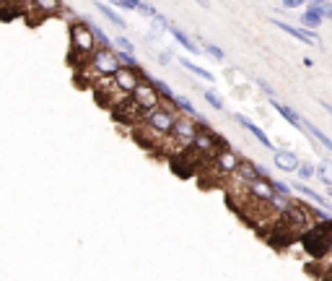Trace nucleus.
<instances>
[{"label": "nucleus", "mask_w": 332, "mask_h": 281, "mask_svg": "<svg viewBox=\"0 0 332 281\" xmlns=\"http://www.w3.org/2000/svg\"><path fill=\"white\" fill-rule=\"evenodd\" d=\"M319 104H322V107H324V109H327V112L332 115V104H329V102H319Z\"/></svg>", "instance_id": "nucleus-29"}, {"label": "nucleus", "mask_w": 332, "mask_h": 281, "mask_svg": "<svg viewBox=\"0 0 332 281\" xmlns=\"http://www.w3.org/2000/svg\"><path fill=\"white\" fill-rule=\"evenodd\" d=\"M130 99L143 109V112H148V109H153V107H158L161 104V99H158V94L153 91V86L148 84V76L140 70V84L135 86V91L130 94Z\"/></svg>", "instance_id": "nucleus-3"}, {"label": "nucleus", "mask_w": 332, "mask_h": 281, "mask_svg": "<svg viewBox=\"0 0 332 281\" xmlns=\"http://www.w3.org/2000/svg\"><path fill=\"white\" fill-rule=\"evenodd\" d=\"M112 45H114V47H119L117 52H128V55H133V52H135V45L130 42L128 36H114V39H112Z\"/></svg>", "instance_id": "nucleus-18"}, {"label": "nucleus", "mask_w": 332, "mask_h": 281, "mask_svg": "<svg viewBox=\"0 0 332 281\" xmlns=\"http://www.w3.org/2000/svg\"><path fill=\"white\" fill-rule=\"evenodd\" d=\"M296 175H299V182H306V180H312V177L317 175V167H314L312 162H299Z\"/></svg>", "instance_id": "nucleus-16"}, {"label": "nucleus", "mask_w": 332, "mask_h": 281, "mask_svg": "<svg viewBox=\"0 0 332 281\" xmlns=\"http://www.w3.org/2000/svg\"><path fill=\"white\" fill-rule=\"evenodd\" d=\"M202 97H205V102L211 104L213 109H223V99L216 94V89H205V91H202Z\"/></svg>", "instance_id": "nucleus-20"}, {"label": "nucleus", "mask_w": 332, "mask_h": 281, "mask_svg": "<svg viewBox=\"0 0 332 281\" xmlns=\"http://www.w3.org/2000/svg\"><path fill=\"white\" fill-rule=\"evenodd\" d=\"M80 70H89L96 78H112L117 70H119V60H117V52L114 50H104V47H96L94 55L89 58V63L83 65Z\"/></svg>", "instance_id": "nucleus-2"}, {"label": "nucleus", "mask_w": 332, "mask_h": 281, "mask_svg": "<svg viewBox=\"0 0 332 281\" xmlns=\"http://www.w3.org/2000/svg\"><path fill=\"white\" fill-rule=\"evenodd\" d=\"M211 159H213V167H216V172H218V175H226V177H229L231 172H236V167L241 164V156H239V154H236L229 143H226L223 148H218Z\"/></svg>", "instance_id": "nucleus-4"}, {"label": "nucleus", "mask_w": 332, "mask_h": 281, "mask_svg": "<svg viewBox=\"0 0 332 281\" xmlns=\"http://www.w3.org/2000/svg\"><path fill=\"white\" fill-rule=\"evenodd\" d=\"M270 182H273V190H275L278 195L294 198V190H291V185H285V182H280V180H270Z\"/></svg>", "instance_id": "nucleus-21"}, {"label": "nucleus", "mask_w": 332, "mask_h": 281, "mask_svg": "<svg viewBox=\"0 0 332 281\" xmlns=\"http://www.w3.org/2000/svg\"><path fill=\"white\" fill-rule=\"evenodd\" d=\"M309 3H317V6H322V3H327V0H309Z\"/></svg>", "instance_id": "nucleus-31"}, {"label": "nucleus", "mask_w": 332, "mask_h": 281, "mask_svg": "<svg viewBox=\"0 0 332 281\" xmlns=\"http://www.w3.org/2000/svg\"><path fill=\"white\" fill-rule=\"evenodd\" d=\"M138 13H143V16H148V18H156L158 16V11L151 6V3H146V0H140V6H138Z\"/></svg>", "instance_id": "nucleus-22"}, {"label": "nucleus", "mask_w": 332, "mask_h": 281, "mask_svg": "<svg viewBox=\"0 0 332 281\" xmlns=\"http://www.w3.org/2000/svg\"><path fill=\"white\" fill-rule=\"evenodd\" d=\"M301 130H306V136H309V138H314V141H317V146H322V148L332 151V138H329L327 133H322L314 123H309V120H301Z\"/></svg>", "instance_id": "nucleus-11"}, {"label": "nucleus", "mask_w": 332, "mask_h": 281, "mask_svg": "<svg viewBox=\"0 0 332 281\" xmlns=\"http://www.w3.org/2000/svg\"><path fill=\"white\" fill-rule=\"evenodd\" d=\"M158 63H161V65L172 63V52H169V50H166V52H161V55H158Z\"/></svg>", "instance_id": "nucleus-27"}, {"label": "nucleus", "mask_w": 332, "mask_h": 281, "mask_svg": "<svg viewBox=\"0 0 332 281\" xmlns=\"http://www.w3.org/2000/svg\"><path fill=\"white\" fill-rule=\"evenodd\" d=\"M234 120H236V123H239V125H244V128H246L249 133H252V136H255V138H257V141H260L262 146H265V148H270V151H275V146H273V141H270V136H267V133H265V130H262V128H260L257 123H252V120H249L246 115H234Z\"/></svg>", "instance_id": "nucleus-8"}, {"label": "nucleus", "mask_w": 332, "mask_h": 281, "mask_svg": "<svg viewBox=\"0 0 332 281\" xmlns=\"http://www.w3.org/2000/svg\"><path fill=\"white\" fill-rule=\"evenodd\" d=\"M273 26L280 29V31H285V34H291V36H296L299 42H304V45H317V42H319V36H317L314 31L296 29V26H291V24H285V21H280V18H273Z\"/></svg>", "instance_id": "nucleus-7"}, {"label": "nucleus", "mask_w": 332, "mask_h": 281, "mask_svg": "<svg viewBox=\"0 0 332 281\" xmlns=\"http://www.w3.org/2000/svg\"><path fill=\"white\" fill-rule=\"evenodd\" d=\"M317 177H319L324 185H332V162H329V159H324V162L317 167Z\"/></svg>", "instance_id": "nucleus-17"}, {"label": "nucleus", "mask_w": 332, "mask_h": 281, "mask_svg": "<svg viewBox=\"0 0 332 281\" xmlns=\"http://www.w3.org/2000/svg\"><path fill=\"white\" fill-rule=\"evenodd\" d=\"M26 6H31L34 11H39L42 16H57L63 13V0H29Z\"/></svg>", "instance_id": "nucleus-10"}, {"label": "nucleus", "mask_w": 332, "mask_h": 281, "mask_svg": "<svg viewBox=\"0 0 332 281\" xmlns=\"http://www.w3.org/2000/svg\"><path fill=\"white\" fill-rule=\"evenodd\" d=\"M255 84H257V86H260V89H262V91H265L267 97H270V99L275 97V89H273V86H270V84L265 81V78H255Z\"/></svg>", "instance_id": "nucleus-23"}, {"label": "nucleus", "mask_w": 332, "mask_h": 281, "mask_svg": "<svg viewBox=\"0 0 332 281\" xmlns=\"http://www.w3.org/2000/svg\"><path fill=\"white\" fill-rule=\"evenodd\" d=\"M94 8H96V11H99V13H101L107 21H112L117 29H128V24H125V18H122V16L114 11V8H109V6L104 3V0H96V3H94Z\"/></svg>", "instance_id": "nucleus-14"}, {"label": "nucleus", "mask_w": 332, "mask_h": 281, "mask_svg": "<svg viewBox=\"0 0 332 281\" xmlns=\"http://www.w3.org/2000/svg\"><path fill=\"white\" fill-rule=\"evenodd\" d=\"M273 162H275V167L280 172H288V175L299 170V156L294 151H288V148H275L273 151Z\"/></svg>", "instance_id": "nucleus-6"}, {"label": "nucleus", "mask_w": 332, "mask_h": 281, "mask_svg": "<svg viewBox=\"0 0 332 281\" xmlns=\"http://www.w3.org/2000/svg\"><path fill=\"white\" fill-rule=\"evenodd\" d=\"M200 50H202L205 55H211L213 60H218V63L226 58V55H223V50H221L218 45H213V42H202V47H200Z\"/></svg>", "instance_id": "nucleus-19"}, {"label": "nucleus", "mask_w": 332, "mask_h": 281, "mask_svg": "<svg viewBox=\"0 0 332 281\" xmlns=\"http://www.w3.org/2000/svg\"><path fill=\"white\" fill-rule=\"evenodd\" d=\"M270 107H273L275 112H280V117L285 120V123H291L294 128H299V130H301V117L296 115V109H291L288 104H283V102H275V99H270Z\"/></svg>", "instance_id": "nucleus-13"}, {"label": "nucleus", "mask_w": 332, "mask_h": 281, "mask_svg": "<svg viewBox=\"0 0 332 281\" xmlns=\"http://www.w3.org/2000/svg\"><path fill=\"white\" fill-rule=\"evenodd\" d=\"M140 6V0H119V6L117 8H125V11H138Z\"/></svg>", "instance_id": "nucleus-24"}, {"label": "nucleus", "mask_w": 332, "mask_h": 281, "mask_svg": "<svg viewBox=\"0 0 332 281\" xmlns=\"http://www.w3.org/2000/svg\"><path fill=\"white\" fill-rule=\"evenodd\" d=\"M112 84L117 86V91H122L125 97H130V94L135 91V86L140 84V68L135 70V68H125V65H119V70L112 76Z\"/></svg>", "instance_id": "nucleus-5"}, {"label": "nucleus", "mask_w": 332, "mask_h": 281, "mask_svg": "<svg viewBox=\"0 0 332 281\" xmlns=\"http://www.w3.org/2000/svg\"><path fill=\"white\" fill-rule=\"evenodd\" d=\"M322 16L332 21V3H322Z\"/></svg>", "instance_id": "nucleus-26"}, {"label": "nucleus", "mask_w": 332, "mask_h": 281, "mask_svg": "<svg viewBox=\"0 0 332 281\" xmlns=\"http://www.w3.org/2000/svg\"><path fill=\"white\" fill-rule=\"evenodd\" d=\"M280 3L285 6V8H299V6H304L306 0H280Z\"/></svg>", "instance_id": "nucleus-25"}, {"label": "nucleus", "mask_w": 332, "mask_h": 281, "mask_svg": "<svg viewBox=\"0 0 332 281\" xmlns=\"http://www.w3.org/2000/svg\"><path fill=\"white\" fill-rule=\"evenodd\" d=\"M179 65H182V68H187V70H190L192 76H197V78H202V81H208V84H213V78H216V76H213L211 70H205V68H200V65L190 63L187 58H179Z\"/></svg>", "instance_id": "nucleus-15"}, {"label": "nucleus", "mask_w": 332, "mask_h": 281, "mask_svg": "<svg viewBox=\"0 0 332 281\" xmlns=\"http://www.w3.org/2000/svg\"><path fill=\"white\" fill-rule=\"evenodd\" d=\"M166 31H169V34H172V36L177 39V42H179V45H182V47H184L187 52H192V55H202V50H200V47H197V45L192 42V39H190V36H187V34L182 31V29H177V26H174L172 21H169V26H166Z\"/></svg>", "instance_id": "nucleus-12"}, {"label": "nucleus", "mask_w": 332, "mask_h": 281, "mask_svg": "<svg viewBox=\"0 0 332 281\" xmlns=\"http://www.w3.org/2000/svg\"><path fill=\"white\" fill-rule=\"evenodd\" d=\"M322 21H324V16H322V6H317V3H309L306 13L299 18V24L304 26V31L319 29V26H322Z\"/></svg>", "instance_id": "nucleus-9"}, {"label": "nucleus", "mask_w": 332, "mask_h": 281, "mask_svg": "<svg viewBox=\"0 0 332 281\" xmlns=\"http://www.w3.org/2000/svg\"><path fill=\"white\" fill-rule=\"evenodd\" d=\"M327 195H329L327 200H332V185H327Z\"/></svg>", "instance_id": "nucleus-30"}, {"label": "nucleus", "mask_w": 332, "mask_h": 281, "mask_svg": "<svg viewBox=\"0 0 332 281\" xmlns=\"http://www.w3.org/2000/svg\"><path fill=\"white\" fill-rule=\"evenodd\" d=\"M96 47L99 45H96L91 29L86 26V21H83V18L70 21V58L68 60H70V65L75 70H80L83 65L89 63V58L94 55Z\"/></svg>", "instance_id": "nucleus-1"}, {"label": "nucleus", "mask_w": 332, "mask_h": 281, "mask_svg": "<svg viewBox=\"0 0 332 281\" xmlns=\"http://www.w3.org/2000/svg\"><path fill=\"white\" fill-rule=\"evenodd\" d=\"M195 3H197L200 8H211V0H195Z\"/></svg>", "instance_id": "nucleus-28"}]
</instances>
